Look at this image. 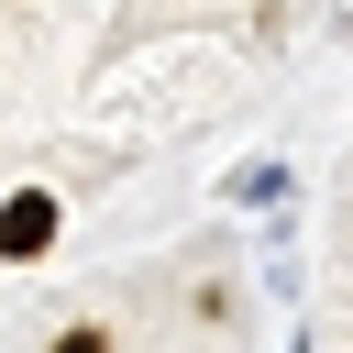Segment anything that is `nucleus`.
I'll return each instance as SVG.
<instances>
[{
    "label": "nucleus",
    "mask_w": 353,
    "mask_h": 353,
    "mask_svg": "<svg viewBox=\"0 0 353 353\" xmlns=\"http://www.w3.org/2000/svg\"><path fill=\"white\" fill-rule=\"evenodd\" d=\"M44 243H55V199H44V188H22V199L0 210V254L22 265V254H44Z\"/></svg>",
    "instance_id": "nucleus-1"
},
{
    "label": "nucleus",
    "mask_w": 353,
    "mask_h": 353,
    "mask_svg": "<svg viewBox=\"0 0 353 353\" xmlns=\"http://www.w3.org/2000/svg\"><path fill=\"white\" fill-rule=\"evenodd\" d=\"M44 353H110V331H99V320H66V331H55Z\"/></svg>",
    "instance_id": "nucleus-2"
}]
</instances>
